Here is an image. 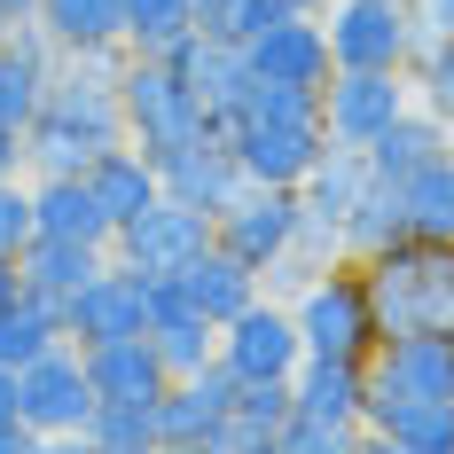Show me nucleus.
I'll return each instance as SVG.
<instances>
[{"mask_svg":"<svg viewBox=\"0 0 454 454\" xmlns=\"http://www.w3.org/2000/svg\"><path fill=\"white\" fill-rule=\"evenodd\" d=\"M126 55L134 47H87V55H63L55 63V79L40 94V118L24 126L32 181L40 173H87L110 141H126V102H118Z\"/></svg>","mask_w":454,"mask_h":454,"instance_id":"obj_1","label":"nucleus"},{"mask_svg":"<svg viewBox=\"0 0 454 454\" xmlns=\"http://www.w3.org/2000/svg\"><path fill=\"white\" fill-rule=\"evenodd\" d=\"M227 141L243 157V173L267 188H298L329 157V126H321V94L314 87H274V79H251L243 110L227 118Z\"/></svg>","mask_w":454,"mask_h":454,"instance_id":"obj_2","label":"nucleus"},{"mask_svg":"<svg viewBox=\"0 0 454 454\" xmlns=\"http://www.w3.org/2000/svg\"><path fill=\"white\" fill-rule=\"evenodd\" d=\"M361 274H368V298H376V329L384 337L454 329V243L400 235L392 251L361 259Z\"/></svg>","mask_w":454,"mask_h":454,"instance_id":"obj_3","label":"nucleus"},{"mask_svg":"<svg viewBox=\"0 0 454 454\" xmlns=\"http://www.w3.org/2000/svg\"><path fill=\"white\" fill-rule=\"evenodd\" d=\"M290 314H298L306 353H345V361H368V353L384 345L361 259H329V267H314L298 290H290Z\"/></svg>","mask_w":454,"mask_h":454,"instance_id":"obj_4","label":"nucleus"},{"mask_svg":"<svg viewBox=\"0 0 454 454\" xmlns=\"http://www.w3.org/2000/svg\"><path fill=\"white\" fill-rule=\"evenodd\" d=\"M118 102H126V141L149 149L157 165L188 149V141L220 134V118L181 87V71L165 63V55H126V79H118Z\"/></svg>","mask_w":454,"mask_h":454,"instance_id":"obj_5","label":"nucleus"},{"mask_svg":"<svg viewBox=\"0 0 454 454\" xmlns=\"http://www.w3.org/2000/svg\"><path fill=\"white\" fill-rule=\"evenodd\" d=\"M329 55L337 71H408L423 47V8L415 0H329Z\"/></svg>","mask_w":454,"mask_h":454,"instance_id":"obj_6","label":"nucleus"},{"mask_svg":"<svg viewBox=\"0 0 454 454\" xmlns=\"http://www.w3.org/2000/svg\"><path fill=\"white\" fill-rule=\"evenodd\" d=\"M415 400H454V329H415V337H384L368 353V423Z\"/></svg>","mask_w":454,"mask_h":454,"instance_id":"obj_7","label":"nucleus"},{"mask_svg":"<svg viewBox=\"0 0 454 454\" xmlns=\"http://www.w3.org/2000/svg\"><path fill=\"white\" fill-rule=\"evenodd\" d=\"M298 361H306V337H298L290 298L259 290L235 321H220V368L235 376V384H290Z\"/></svg>","mask_w":454,"mask_h":454,"instance_id":"obj_8","label":"nucleus"},{"mask_svg":"<svg viewBox=\"0 0 454 454\" xmlns=\"http://www.w3.org/2000/svg\"><path fill=\"white\" fill-rule=\"evenodd\" d=\"M94 376H87V353L63 337V345H47L40 361L16 368V408L40 423L47 439H87V415H94Z\"/></svg>","mask_w":454,"mask_h":454,"instance_id":"obj_9","label":"nucleus"},{"mask_svg":"<svg viewBox=\"0 0 454 454\" xmlns=\"http://www.w3.org/2000/svg\"><path fill=\"white\" fill-rule=\"evenodd\" d=\"M298 220H306L298 188H267V181H251V188H243V196L220 212V220H212V243H220V251H235L243 267L274 274L290 251H298Z\"/></svg>","mask_w":454,"mask_h":454,"instance_id":"obj_10","label":"nucleus"},{"mask_svg":"<svg viewBox=\"0 0 454 454\" xmlns=\"http://www.w3.org/2000/svg\"><path fill=\"white\" fill-rule=\"evenodd\" d=\"M400 110H415L408 71H329L321 87V126L337 149H376V134H392Z\"/></svg>","mask_w":454,"mask_h":454,"instance_id":"obj_11","label":"nucleus"},{"mask_svg":"<svg viewBox=\"0 0 454 454\" xmlns=\"http://www.w3.org/2000/svg\"><path fill=\"white\" fill-rule=\"evenodd\" d=\"M149 329V274L126 259H102V267L63 298V337L71 345H110V337H141Z\"/></svg>","mask_w":454,"mask_h":454,"instance_id":"obj_12","label":"nucleus"},{"mask_svg":"<svg viewBox=\"0 0 454 454\" xmlns=\"http://www.w3.org/2000/svg\"><path fill=\"white\" fill-rule=\"evenodd\" d=\"M204 251H212V212H196L181 196H157L149 212H134V220L110 235V259H126L141 274H181Z\"/></svg>","mask_w":454,"mask_h":454,"instance_id":"obj_13","label":"nucleus"},{"mask_svg":"<svg viewBox=\"0 0 454 454\" xmlns=\"http://www.w3.org/2000/svg\"><path fill=\"white\" fill-rule=\"evenodd\" d=\"M235 376L220 361L204 376H173L165 400H157V447L165 454H220V431H227V408H235Z\"/></svg>","mask_w":454,"mask_h":454,"instance_id":"obj_14","label":"nucleus"},{"mask_svg":"<svg viewBox=\"0 0 454 454\" xmlns=\"http://www.w3.org/2000/svg\"><path fill=\"white\" fill-rule=\"evenodd\" d=\"M251 55V71L274 79V87H329V71H337V55H329V24L321 16H298V8H282L259 40H243Z\"/></svg>","mask_w":454,"mask_h":454,"instance_id":"obj_15","label":"nucleus"},{"mask_svg":"<svg viewBox=\"0 0 454 454\" xmlns=\"http://www.w3.org/2000/svg\"><path fill=\"white\" fill-rule=\"evenodd\" d=\"M173 71H181V87L220 118V134H227V118L243 110V94H251V55H243V40H227V32H188L173 55H165Z\"/></svg>","mask_w":454,"mask_h":454,"instance_id":"obj_16","label":"nucleus"},{"mask_svg":"<svg viewBox=\"0 0 454 454\" xmlns=\"http://www.w3.org/2000/svg\"><path fill=\"white\" fill-rule=\"evenodd\" d=\"M157 173H165V196H181V204L212 212V220L251 188V173H243V157H235V141H227V134H204V141H188V149H173Z\"/></svg>","mask_w":454,"mask_h":454,"instance_id":"obj_17","label":"nucleus"},{"mask_svg":"<svg viewBox=\"0 0 454 454\" xmlns=\"http://www.w3.org/2000/svg\"><path fill=\"white\" fill-rule=\"evenodd\" d=\"M55 63H63V47L47 40V24H16L8 40H0V126H32L40 118V94L55 79Z\"/></svg>","mask_w":454,"mask_h":454,"instance_id":"obj_18","label":"nucleus"},{"mask_svg":"<svg viewBox=\"0 0 454 454\" xmlns=\"http://www.w3.org/2000/svg\"><path fill=\"white\" fill-rule=\"evenodd\" d=\"M32 220H40V235H63V243H94V251H110V212L94 204L87 173H40L32 181Z\"/></svg>","mask_w":454,"mask_h":454,"instance_id":"obj_19","label":"nucleus"},{"mask_svg":"<svg viewBox=\"0 0 454 454\" xmlns=\"http://www.w3.org/2000/svg\"><path fill=\"white\" fill-rule=\"evenodd\" d=\"M87 188H94V204L110 212V227H126L134 212H149V204L165 196V173H157V157H149V149L110 141V149L87 165Z\"/></svg>","mask_w":454,"mask_h":454,"instance_id":"obj_20","label":"nucleus"},{"mask_svg":"<svg viewBox=\"0 0 454 454\" xmlns=\"http://www.w3.org/2000/svg\"><path fill=\"white\" fill-rule=\"evenodd\" d=\"M79 353H87V376L102 400H165V384H173V368L157 361L149 329L141 337H110V345H79Z\"/></svg>","mask_w":454,"mask_h":454,"instance_id":"obj_21","label":"nucleus"},{"mask_svg":"<svg viewBox=\"0 0 454 454\" xmlns=\"http://www.w3.org/2000/svg\"><path fill=\"white\" fill-rule=\"evenodd\" d=\"M290 400L314 415H337V423H368V361H345V353H306L298 376H290Z\"/></svg>","mask_w":454,"mask_h":454,"instance_id":"obj_22","label":"nucleus"},{"mask_svg":"<svg viewBox=\"0 0 454 454\" xmlns=\"http://www.w3.org/2000/svg\"><path fill=\"white\" fill-rule=\"evenodd\" d=\"M181 290H188V306H196L204 321H235L259 290H267V274L243 267L235 251H220V243H212L204 259H188V267H181Z\"/></svg>","mask_w":454,"mask_h":454,"instance_id":"obj_23","label":"nucleus"},{"mask_svg":"<svg viewBox=\"0 0 454 454\" xmlns=\"http://www.w3.org/2000/svg\"><path fill=\"white\" fill-rule=\"evenodd\" d=\"M400 212H408V235L454 243V141L439 149V157H423L408 181H400Z\"/></svg>","mask_w":454,"mask_h":454,"instance_id":"obj_24","label":"nucleus"},{"mask_svg":"<svg viewBox=\"0 0 454 454\" xmlns=\"http://www.w3.org/2000/svg\"><path fill=\"white\" fill-rule=\"evenodd\" d=\"M40 24L63 55L87 47H126V0H40Z\"/></svg>","mask_w":454,"mask_h":454,"instance_id":"obj_25","label":"nucleus"},{"mask_svg":"<svg viewBox=\"0 0 454 454\" xmlns=\"http://www.w3.org/2000/svg\"><path fill=\"white\" fill-rule=\"evenodd\" d=\"M447 141H454V126L439 118V110H423V102H415V110L392 118V134H376L368 165H376V181H408L415 165H423V157H439Z\"/></svg>","mask_w":454,"mask_h":454,"instance_id":"obj_26","label":"nucleus"},{"mask_svg":"<svg viewBox=\"0 0 454 454\" xmlns=\"http://www.w3.org/2000/svg\"><path fill=\"white\" fill-rule=\"evenodd\" d=\"M47 345H63V298H40V290H16L0 306V368L40 361Z\"/></svg>","mask_w":454,"mask_h":454,"instance_id":"obj_27","label":"nucleus"},{"mask_svg":"<svg viewBox=\"0 0 454 454\" xmlns=\"http://www.w3.org/2000/svg\"><path fill=\"white\" fill-rule=\"evenodd\" d=\"M368 447L384 454H454V400H415L368 423Z\"/></svg>","mask_w":454,"mask_h":454,"instance_id":"obj_28","label":"nucleus"},{"mask_svg":"<svg viewBox=\"0 0 454 454\" xmlns=\"http://www.w3.org/2000/svg\"><path fill=\"white\" fill-rule=\"evenodd\" d=\"M282 415H290V384H243V392H235V408H227L220 454H274Z\"/></svg>","mask_w":454,"mask_h":454,"instance_id":"obj_29","label":"nucleus"},{"mask_svg":"<svg viewBox=\"0 0 454 454\" xmlns=\"http://www.w3.org/2000/svg\"><path fill=\"white\" fill-rule=\"evenodd\" d=\"M110 251H94V243H63V235H32L24 243V290H40V298H71L79 282H87L94 267H102Z\"/></svg>","mask_w":454,"mask_h":454,"instance_id":"obj_30","label":"nucleus"},{"mask_svg":"<svg viewBox=\"0 0 454 454\" xmlns=\"http://www.w3.org/2000/svg\"><path fill=\"white\" fill-rule=\"evenodd\" d=\"M149 345H157V361L173 368V376H204V368L220 361V321H204L196 306L157 314V321H149Z\"/></svg>","mask_w":454,"mask_h":454,"instance_id":"obj_31","label":"nucleus"},{"mask_svg":"<svg viewBox=\"0 0 454 454\" xmlns=\"http://www.w3.org/2000/svg\"><path fill=\"white\" fill-rule=\"evenodd\" d=\"M408 235V212H400V181H368L361 204L345 212V259H376Z\"/></svg>","mask_w":454,"mask_h":454,"instance_id":"obj_32","label":"nucleus"},{"mask_svg":"<svg viewBox=\"0 0 454 454\" xmlns=\"http://www.w3.org/2000/svg\"><path fill=\"white\" fill-rule=\"evenodd\" d=\"M87 447H102V454H149L157 447V400H94Z\"/></svg>","mask_w":454,"mask_h":454,"instance_id":"obj_33","label":"nucleus"},{"mask_svg":"<svg viewBox=\"0 0 454 454\" xmlns=\"http://www.w3.org/2000/svg\"><path fill=\"white\" fill-rule=\"evenodd\" d=\"M196 32V0H126V47L134 55H173Z\"/></svg>","mask_w":454,"mask_h":454,"instance_id":"obj_34","label":"nucleus"},{"mask_svg":"<svg viewBox=\"0 0 454 454\" xmlns=\"http://www.w3.org/2000/svg\"><path fill=\"white\" fill-rule=\"evenodd\" d=\"M368 447V423H337V415H314L290 400V415H282V439H274V454H361Z\"/></svg>","mask_w":454,"mask_h":454,"instance_id":"obj_35","label":"nucleus"},{"mask_svg":"<svg viewBox=\"0 0 454 454\" xmlns=\"http://www.w3.org/2000/svg\"><path fill=\"white\" fill-rule=\"evenodd\" d=\"M408 79H415V102L439 110V118L454 126V32H431V24H423V47H415Z\"/></svg>","mask_w":454,"mask_h":454,"instance_id":"obj_36","label":"nucleus"},{"mask_svg":"<svg viewBox=\"0 0 454 454\" xmlns=\"http://www.w3.org/2000/svg\"><path fill=\"white\" fill-rule=\"evenodd\" d=\"M32 235H40V220H32V173L0 181V259H24Z\"/></svg>","mask_w":454,"mask_h":454,"instance_id":"obj_37","label":"nucleus"},{"mask_svg":"<svg viewBox=\"0 0 454 454\" xmlns=\"http://www.w3.org/2000/svg\"><path fill=\"white\" fill-rule=\"evenodd\" d=\"M32 447H47L40 423L32 415H0V454H32Z\"/></svg>","mask_w":454,"mask_h":454,"instance_id":"obj_38","label":"nucleus"},{"mask_svg":"<svg viewBox=\"0 0 454 454\" xmlns=\"http://www.w3.org/2000/svg\"><path fill=\"white\" fill-rule=\"evenodd\" d=\"M32 165H24V134L16 126H0V181H24Z\"/></svg>","mask_w":454,"mask_h":454,"instance_id":"obj_39","label":"nucleus"},{"mask_svg":"<svg viewBox=\"0 0 454 454\" xmlns=\"http://www.w3.org/2000/svg\"><path fill=\"white\" fill-rule=\"evenodd\" d=\"M243 0H196V32H227Z\"/></svg>","mask_w":454,"mask_h":454,"instance_id":"obj_40","label":"nucleus"},{"mask_svg":"<svg viewBox=\"0 0 454 454\" xmlns=\"http://www.w3.org/2000/svg\"><path fill=\"white\" fill-rule=\"evenodd\" d=\"M423 24L431 32H454V0H423Z\"/></svg>","mask_w":454,"mask_h":454,"instance_id":"obj_41","label":"nucleus"},{"mask_svg":"<svg viewBox=\"0 0 454 454\" xmlns=\"http://www.w3.org/2000/svg\"><path fill=\"white\" fill-rule=\"evenodd\" d=\"M0 16L8 24H40V0H0Z\"/></svg>","mask_w":454,"mask_h":454,"instance_id":"obj_42","label":"nucleus"},{"mask_svg":"<svg viewBox=\"0 0 454 454\" xmlns=\"http://www.w3.org/2000/svg\"><path fill=\"white\" fill-rule=\"evenodd\" d=\"M16 290H24V267H16V259H0V306H8Z\"/></svg>","mask_w":454,"mask_h":454,"instance_id":"obj_43","label":"nucleus"},{"mask_svg":"<svg viewBox=\"0 0 454 454\" xmlns=\"http://www.w3.org/2000/svg\"><path fill=\"white\" fill-rule=\"evenodd\" d=\"M282 8H298V16H329V0H282Z\"/></svg>","mask_w":454,"mask_h":454,"instance_id":"obj_44","label":"nucleus"},{"mask_svg":"<svg viewBox=\"0 0 454 454\" xmlns=\"http://www.w3.org/2000/svg\"><path fill=\"white\" fill-rule=\"evenodd\" d=\"M8 32H16V24H8V16H0V40H8Z\"/></svg>","mask_w":454,"mask_h":454,"instance_id":"obj_45","label":"nucleus"},{"mask_svg":"<svg viewBox=\"0 0 454 454\" xmlns=\"http://www.w3.org/2000/svg\"><path fill=\"white\" fill-rule=\"evenodd\" d=\"M415 8H423V0H415Z\"/></svg>","mask_w":454,"mask_h":454,"instance_id":"obj_46","label":"nucleus"}]
</instances>
